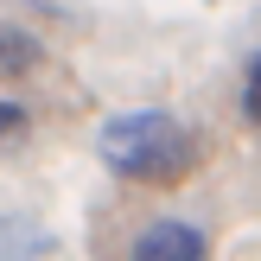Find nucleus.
I'll return each mask as SVG.
<instances>
[{"mask_svg": "<svg viewBox=\"0 0 261 261\" xmlns=\"http://www.w3.org/2000/svg\"><path fill=\"white\" fill-rule=\"evenodd\" d=\"M96 153L115 178L127 185H178V178L198 166V140L185 121H172L166 109H127L109 115L96 134Z\"/></svg>", "mask_w": 261, "mask_h": 261, "instance_id": "obj_1", "label": "nucleus"}, {"mask_svg": "<svg viewBox=\"0 0 261 261\" xmlns=\"http://www.w3.org/2000/svg\"><path fill=\"white\" fill-rule=\"evenodd\" d=\"M211 255V242H204L198 223H178V217H166V223H147L134 242V261H204Z\"/></svg>", "mask_w": 261, "mask_h": 261, "instance_id": "obj_2", "label": "nucleus"}, {"mask_svg": "<svg viewBox=\"0 0 261 261\" xmlns=\"http://www.w3.org/2000/svg\"><path fill=\"white\" fill-rule=\"evenodd\" d=\"M38 70V38L25 25H0V76H25Z\"/></svg>", "mask_w": 261, "mask_h": 261, "instance_id": "obj_3", "label": "nucleus"}, {"mask_svg": "<svg viewBox=\"0 0 261 261\" xmlns=\"http://www.w3.org/2000/svg\"><path fill=\"white\" fill-rule=\"evenodd\" d=\"M242 115L261 121V51H255V64H249V83H242Z\"/></svg>", "mask_w": 261, "mask_h": 261, "instance_id": "obj_4", "label": "nucleus"}, {"mask_svg": "<svg viewBox=\"0 0 261 261\" xmlns=\"http://www.w3.org/2000/svg\"><path fill=\"white\" fill-rule=\"evenodd\" d=\"M13 134H25V109L19 102H0V140H13Z\"/></svg>", "mask_w": 261, "mask_h": 261, "instance_id": "obj_5", "label": "nucleus"}]
</instances>
